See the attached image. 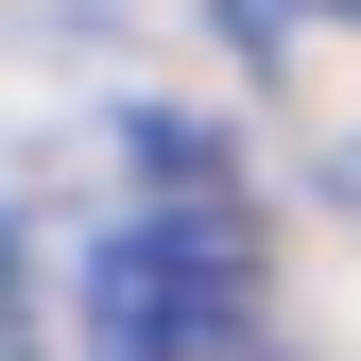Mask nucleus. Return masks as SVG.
Segmentation results:
<instances>
[{"instance_id": "obj_1", "label": "nucleus", "mask_w": 361, "mask_h": 361, "mask_svg": "<svg viewBox=\"0 0 361 361\" xmlns=\"http://www.w3.org/2000/svg\"><path fill=\"white\" fill-rule=\"evenodd\" d=\"M258 327V224L207 155L155 138V190L86 241V361H241Z\"/></svg>"}, {"instance_id": "obj_2", "label": "nucleus", "mask_w": 361, "mask_h": 361, "mask_svg": "<svg viewBox=\"0 0 361 361\" xmlns=\"http://www.w3.org/2000/svg\"><path fill=\"white\" fill-rule=\"evenodd\" d=\"M344 190H361V138H344Z\"/></svg>"}]
</instances>
